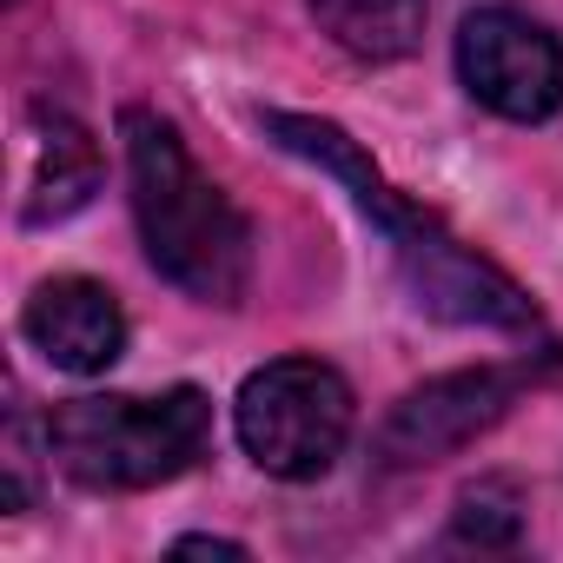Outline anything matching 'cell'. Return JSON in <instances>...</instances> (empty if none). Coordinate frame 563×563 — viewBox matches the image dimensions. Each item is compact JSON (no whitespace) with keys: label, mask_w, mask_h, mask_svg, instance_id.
Here are the masks:
<instances>
[{"label":"cell","mask_w":563,"mask_h":563,"mask_svg":"<svg viewBox=\"0 0 563 563\" xmlns=\"http://www.w3.org/2000/svg\"><path fill=\"white\" fill-rule=\"evenodd\" d=\"M265 133H272L278 153H292V159H306V166H319L325 179L345 186V199L391 245V265H398L418 312H431L444 325H471V332H510V339L543 332L537 299L517 286V278L504 265H490L477 245H464L438 212L405 199L345 126H332L319 113H265Z\"/></svg>","instance_id":"1"},{"label":"cell","mask_w":563,"mask_h":563,"mask_svg":"<svg viewBox=\"0 0 563 563\" xmlns=\"http://www.w3.org/2000/svg\"><path fill=\"white\" fill-rule=\"evenodd\" d=\"M120 140H126L133 225L153 272L206 306H239L252 286V219L225 199V186L199 173V159L159 113L126 107Z\"/></svg>","instance_id":"2"},{"label":"cell","mask_w":563,"mask_h":563,"mask_svg":"<svg viewBox=\"0 0 563 563\" xmlns=\"http://www.w3.org/2000/svg\"><path fill=\"white\" fill-rule=\"evenodd\" d=\"M212 405L199 385L159 398H67L47 418V451L80 490H153L206 457Z\"/></svg>","instance_id":"3"},{"label":"cell","mask_w":563,"mask_h":563,"mask_svg":"<svg viewBox=\"0 0 563 563\" xmlns=\"http://www.w3.org/2000/svg\"><path fill=\"white\" fill-rule=\"evenodd\" d=\"M352 385L325 358H272L239 385L232 405L245 457L286 484L325 477L352 444Z\"/></svg>","instance_id":"4"},{"label":"cell","mask_w":563,"mask_h":563,"mask_svg":"<svg viewBox=\"0 0 563 563\" xmlns=\"http://www.w3.org/2000/svg\"><path fill=\"white\" fill-rule=\"evenodd\" d=\"M537 385V365H477V372H444L418 391H405L391 405V418L378 424V464L385 471H418L438 464L451 451H464L471 438H484L497 418H510V405Z\"/></svg>","instance_id":"5"},{"label":"cell","mask_w":563,"mask_h":563,"mask_svg":"<svg viewBox=\"0 0 563 563\" xmlns=\"http://www.w3.org/2000/svg\"><path fill=\"white\" fill-rule=\"evenodd\" d=\"M457 80L497 120H550L563 107V41L517 8H477L457 27Z\"/></svg>","instance_id":"6"},{"label":"cell","mask_w":563,"mask_h":563,"mask_svg":"<svg viewBox=\"0 0 563 563\" xmlns=\"http://www.w3.org/2000/svg\"><path fill=\"white\" fill-rule=\"evenodd\" d=\"M21 339L54 372L93 378V372H107L126 352V312H120V299L100 286V278H47V286L27 299V312H21Z\"/></svg>","instance_id":"7"},{"label":"cell","mask_w":563,"mask_h":563,"mask_svg":"<svg viewBox=\"0 0 563 563\" xmlns=\"http://www.w3.org/2000/svg\"><path fill=\"white\" fill-rule=\"evenodd\" d=\"M424 14H431V0H312L319 34H325L339 54L372 60V67L418 54Z\"/></svg>","instance_id":"8"},{"label":"cell","mask_w":563,"mask_h":563,"mask_svg":"<svg viewBox=\"0 0 563 563\" xmlns=\"http://www.w3.org/2000/svg\"><path fill=\"white\" fill-rule=\"evenodd\" d=\"M100 186V146L87 140V126H74L67 113H54L47 140H41V173H34V192L21 206L27 225H47V219H67L93 199Z\"/></svg>","instance_id":"9"},{"label":"cell","mask_w":563,"mask_h":563,"mask_svg":"<svg viewBox=\"0 0 563 563\" xmlns=\"http://www.w3.org/2000/svg\"><path fill=\"white\" fill-rule=\"evenodd\" d=\"M517 497L510 484H477L457 497V523H451V543H477V550H504L517 543Z\"/></svg>","instance_id":"10"},{"label":"cell","mask_w":563,"mask_h":563,"mask_svg":"<svg viewBox=\"0 0 563 563\" xmlns=\"http://www.w3.org/2000/svg\"><path fill=\"white\" fill-rule=\"evenodd\" d=\"M173 550L179 556H245V543H225V537H179Z\"/></svg>","instance_id":"11"}]
</instances>
